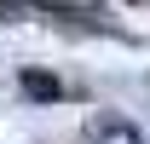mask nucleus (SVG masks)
<instances>
[{"label": "nucleus", "instance_id": "obj_1", "mask_svg": "<svg viewBox=\"0 0 150 144\" xmlns=\"http://www.w3.org/2000/svg\"><path fill=\"white\" fill-rule=\"evenodd\" d=\"M87 133H93V144H144V133H133L127 121H110V115L87 121Z\"/></svg>", "mask_w": 150, "mask_h": 144}, {"label": "nucleus", "instance_id": "obj_2", "mask_svg": "<svg viewBox=\"0 0 150 144\" xmlns=\"http://www.w3.org/2000/svg\"><path fill=\"white\" fill-rule=\"evenodd\" d=\"M23 92H29V98H58V81L40 75V69H29V75H23Z\"/></svg>", "mask_w": 150, "mask_h": 144}]
</instances>
